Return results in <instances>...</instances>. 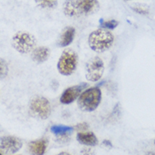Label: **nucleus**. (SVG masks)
Instances as JSON below:
<instances>
[{
  "instance_id": "obj_1",
  "label": "nucleus",
  "mask_w": 155,
  "mask_h": 155,
  "mask_svg": "<svg viewBox=\"0 0 155 155\" xmlns=\"http://www.w3.org/2000/svg\"><path fill=\"white\" fill-rule=\"evenodd\" d=\"M99 8L98 0H68L64 5V12L68 16L78 17L94 14Z\"/></svg>"
},
{
  "instance_id": "obj_2",
  "label": "nucleus",
  "mask_w": 155,
  "mask_h": 155,
  "mask_svg": "<svg viewBox=\"0 0 155 155\" xmlns=\"http://www.w3.org/2000/svg\"><path fill=\"white\" fill-rule=\"evenodd\" d=\"M89 47L96 52H105L112 47L114 35L110 31L99 29L91 32L88 39Z\"/></svg>"
},
{
  "instance_id": "obj_3",
  "label": "nucleus",
  "mask_w": 155,
  "mask_h": 155,
  "mask_svg": "<svg viewBox=\"0 0 155 155\" xmlns=\"http://www.w3.org/2000/svg\"><path fill=\"white\" fill-rule=\"evenodd\" d=\"M101 90L99 87H91L84 89L78 99V107L83 111L92 112L101 102Z\"/></svg>"
},
{
  "instance_id": "obj_4",
  "label": "nucleus",
  "mask_w": 155,
  "mask_h": 155,
  "mask_svg": "<svg viewBox=\"0 0 155 155\" xmlns=\"http://www.w3.org/2000/svg\"><path fill=\"white\" fill-rule=\"evenodd\" d=\"M78 66V55L74 51L67 49L60 56L58 62V70L63 76L74 74Z\"/></svg>"
},
{
  "instance_id": "obj_5",
  "label": "nucleus",
  "mask_w": 155,
  "mask_h": 155,
  "mask_svg": "<svg viewBox=\"0 0 155 155\" xmlns=\"http://www.w3.org/2000/svg\"><path fill=\"white\" fill-rule=\"evenodd\" d=\"M12 46L20 53H29L35 49L36 40L35 36L28 32L19 31L12 38Z\"/></svg>"
},
{
  "instance_id": "obj_6",
  "label": "nucleus",
  "mask_w": 155,
  "mask_h": 155,
  "mask_svg": "<svg viewBox=\"0 0 155 155\" xmlns=\"http://www.w3.org/2000/svg\"><path fill=\"white\" fill-rule=\"evenodd\" d=\"M31 113L40 119H47L51 115V107L49 101L43 96L34 97L30 103Z\"/></svg>"
},
{
  "instance_id": "obj_7",
  "label": "nucleus",
  "mask_w": 155,
  "mask_h": 155,
  "mask_svg": "<svg viewBox=\"0 0 155 155\" xmlns=\"http://www.w3.org/2000/svg\"><path fill=\"white\" fill-rule=\"evenodd\" d=\"M105 71V65L102 59L94 57L89 59L85 65L86 78L90 82H97L101 79Z\"/></svg>"
},
{
  "instance_id": "obj_8",
  "label": "nucleus",
  "mask_w": 155,
  "mask_h": 155,
  "mask_svg": "<svg viewBox=\"0 0 155 155\" xmlns=\"http://www.w3.org/2000/svg\"><path fill=\"white\" fill-rule=\"evenodd\" d=\"M88 84L85 83H83L78 85L71 86L63 91L62 95L60 97V102L63 105H69L78 99L81 93L87 89Z\"/></svg>"
},
{
  "instance_id": "obj_9",
  "label": "nucleus",
  "mask_w": 155,
  "mask_h": 155,
  "mask_svg": "<svg viewBox=\"0 0 155 155\" xmlns=\"http://www.w3.org/2000/svg\"><path fill=\"white\" fill-rule=\"evenodd\" d=\"M22 147L21 140L15 137L7 136L0 138V150L8 154H13L18 152Z\"/></svg>"
},
{
  "instance_id": "obj_10",
  "label": "nucleus",
  "mask_w": 155,
  "mask_h": 155,
  "mask_svg": "<svg viewBox=\"0 0 155 155\" xmlns=\"http://www.w3.org/2000/svg\"><path fill=\"white\" fill-rule=\"evenodd\" d=\"M47 147V142L45 139L35 140L29 143V150L32 155H44Z\"/></svg>"
},
{
  "instance_id": "obj_11",
  "label": "nucleus",
  "mask_w": 155,
  "mask_h": 155,
  "mask_svg": "<svg viewBox=\"0 0 155 155\" xmlns=\"http://www.w3.org/2000/svg\"><path fill=\"white\" fill-rule=\"evenodd\" d=\"M77 140L83 145L95 146L98 143L96 136L91 132H81L77 134Z\"/></svg>"
},
{
  "instance_id": "obj_12",
  "label": "nucleus",
  "mask_w": 155,
  "mask_h": 155,
  "mask_svg": "<svg viewBox=\"0 0 155 155\" xmlns=\"http://www.w3.org/2000/svg\"><path fill=\"white\" fill-rule=\"evenodd\" d=\"M50 56V50L46 47H39L32 51V59L36 63H43Z\"/></svg>"
},
{
  "instance_id": "obj_13",
  "label": "nucleus",
  "mask_w": 155,
  "mask_h": 155,
  "mask_svg": "<svg viewBox=\"0 0 155 155\" xmlns=\"http://www.w3.org/2000/svg\"><path fill=\"white\" fill-rule=\"evenodd\" d=\"M75 36V29L72 26L65 28L60 36L59 45L61 47H68L74 41Z\"/></svg>"
},
{
  "instance_id": "obj_14",
  "label": "nucleus",
  "mask_w": 155,
  "mask_h": 155,
  "mask_svg": "<svg viewBox=\"0 0 155 155\" xmlns=\"http://www.w3.org/2000/svg\"><path fill=\"white\" fill-rule=\"evenodd\" d=\"M74 130V127L64 126V125H54L51 127V132L59 137H63L69 134Z\"/></svg>"
},
{
  "instance_id": "obj_15",
  "label": "nucleus",
  "mask_w": 155,
  "mask_h": 155,
  "mask_svg": "<svg viewBox=\"0 0 155 155\" xmlns=\"http://www.w3.org/2000/svg\"><path fill=\"white\" fill-rule=\"evenodd\" d=\"M35 3L43 8H54L58 4V0H35Z\"/></svg>"
},
{
  "instance_id": "obj_16",
  "label": "nucleus",
  "mask_w": 155,
  "mask_h": 155,
  "mask_svg": "<svg viewBox=\"0 0 155 155\" xmlns=\"http://www.w3.org/2000/svg\"><path fill=\"white\" fill-rule=\"evenodd\" d=\"M8 73V67L7 62L5 60L0 58V79L4 78L7 75Z\"/></svg>"
},
{
  "instance_id": "obj_17",
  "label": "nucleus",
  "mask_w": 155,
  "mask_h": 155,
  "mask_svg": "<svg viewBox=\"0 0 155 155\" xmlns=\"http://www.w3.org/2000/svg\"><path fill=\"white\" fill-rule=\"evenodd\" d=\"M118 25V22L115 20V19H111V20H107L101 24V27L102 29H105L107 31H110V30H114L115 28Z\"/></svg>"
},
{
  "instance_id": "obj_18",
  "label": "nucleus",
  "mask_w": 155,
  "mask_h": 155,
  "mask_svg": "<svg viewBox=\"0 0 155 155\" xmlns=\"http://www.w3.org/2000/svg\"><path fill=\"white\" fill-rule=\"evenodd\" d=\"M89 128V125L87 123H80V124H78L74 129H76L77 131H78L79 132H85L86 130H88Z\"/></svg>"
},
{
  "instance_id": "obj_19",
  "label": "nucleus",
  "mask_w": 155,
  "mask_h": 155,
  "mask_svg": "<svg viewBox=\"0 0 155 155\" xmlns=\"http://www.w3.org/2000/svg\"><path fill=\"white\" fill-rule=\"evenodd\" d=\"M82 155H94V151H92L89 148H85L84 150H82Z\"/></svg>"
},
{
  "instance_id": "obj_20",
  "label": "nucleus",
  "mask_w": 155,
  "mask_h": 155,
  "mask_svg": "<svg viewBox=\"0 0 155 155\" xmlns=\"http://www.w3.org/2000/svg\"><path fill=\"white\" fill-rule=\"evenodd\" d=\"M103 143H104V144H107V146H111V143H110L108 140H105Z\"/></svg>"
},
{
  "instance_id": "obj_21",
  "label": "nucleus",
  "mask_w": 155,
  "mask_h": 155,
  "mask_svg": "<svg viewBox=\"0 0 155 155\" xmlns=\"http://www.w3.org/2000/svg\"><path fill=\"white\" fill-rule=\"evenodd\" d=\"M58 155H71L69 154V153H65V152H62V153H60Z\"/></svg>"
},
{
  "instance_id": "obj_22",
  "label": "nucleus",
  "mask_w": 155,
  "mask_h": 155,
  "mask_svg": "<svg viewBox=\"0 0 155 155\" xmlns=\"http://www.w3.org/2000/svg\"><path fill=\"white\" fill-rule=\"evenodd\" d=\"M145 155H155L154 153H153V152H148L147 153H146Z\"/></svg>"
},
{
  "instance_id": "obj_23",
  "label": "nucleus",
  "mask_w": 155,
  "mask_h": 155,
  "mask_svg": "<svg viewBox=\"0 0 155 155\" xmlns=\"http://www.w3.org/2000/svg\"><path fill=\"white\" fill-rule=\"evenodd\" d=\"M0 155H3V154H2V153H0Z\"/></svg>"
},
{
  "instance_id": "obj_24",
  "label": "nucleus",
  "mask_w": 155,
  "mask_h": 155,
  "mask_svg": "<svg viewBox=\"0 0 155 155\" xmlns=\"http://www.w3.org/2000/svg\"><path fill=\"white\" fill-rule=\"evenodd\" d=\"M154 143H155V141H154Z\"/></svg>"
},
{
  "instance_id": "obj_25",
  "label": "nucleus",
  "mask_w": 155,
  "mask_h": 155,
  "mask_svg": "<svg viewBox=\"0 0 155 155\" xmlns=\"http://www.w3.org/2000/svg\"><path fill=\"white\" fill-rule=\"evenodd\" d=\"M127 1H128V0H127Z\"/></svg>"
}]
</instances>
